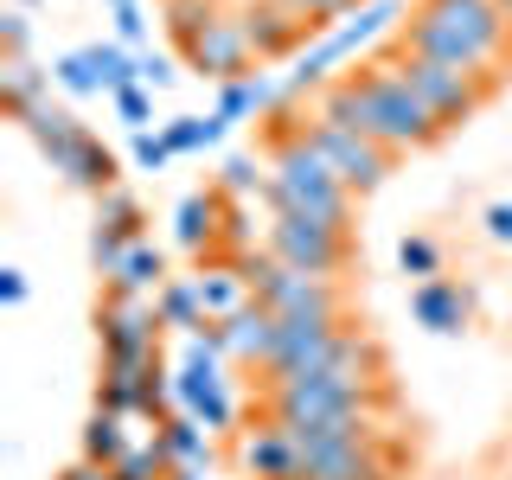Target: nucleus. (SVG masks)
<instances>
[{
  "label": "nucleus",
  "instance_id": "nucleus-1",
  "mask_svg": "<svg viewBox=\"0 0 512 480\" xmlns=\"http://www.w3.org/2000/svg\"><path fill=\"white\" fill-rule=\"evenodd\" d=\"M314 109H320L327 122L359 128L365 141H378V148H384V154H397V160L448 135L442 116L404 84V71H397V64L384 58V52H378L372 64H359V71L333 77V84L314 96Z\"/></svg>",
  "mask_w": 512,
  "mask_h": 480
},
{
  "label": "nucleus",
  "instance_id": "nucleus-2",
  "mask_svg": "<svg viewBox=\"0 0 512 480\" xmlns=\"http://www.w3.org/2000/svg\"><path fill=\"white\" fill-rule=\"evenodd\" d=\"M378 404H384V359L359 327L340 333V346H333V359L320 365V372L263 384V416L269 423H314V416L378 410Z\"/></svg>",
  "mask_w": 512,
  "mask_h": 480
},
{
  "label": "nucleus",
  "instance_id": "nucleus-3",
  "mask_svg": "<svg viewBox=\"0 0 512 480\" xmlns=\"http://www.w3.org/2000/svg\"><path fill=\"white\" fill-rule=\"evenodd\" d=\"M397 45L480 77H500V64L512 58V26L500 0H416L410 20L397 26Z\"/></svg>",
  "mask_w": 512,
  "mask_h": 480
},
{
  "label": "nucleus",
  "instance_id": "nucleus-4",
  "mask_svg": "<svg viewBox=\"0 0 512 480\" xmlns=\"http://www.w3.org/2000/svg\"><path fill=\"white\" fill-rule=\"evenodd\" d=\"M269 186H263V205L269 212H301V218H327V224H352V192L340 173L320 160V148L301 135L295 122V103H282L269 116Z\"/></svg>",
  "mask_w": 512,
  "mask_h": 480
},
{
  "label": "nucleus",
  "instance_id": "nucleus-5",
  "mask_svg": "<svg viewBox=\"0 0 512 480\" xmlns=\"http://www.w3.org/2000/svg\"><path fill=\"white\" fill-rule=\"evenodd\" d=\"M237 269H244L250 295L263 301L269 314H282V320H295V314H327V320H346V288H340V282L308 276V269H288L282 256H269V250L237 256Z\"/></svg>",
  "mask_w": 512,
  "mask_h": 480
},
{
  "label": "nucleus",
  "instance_id": "nucleus-6",
  "mask_svg": "<svg viewBox=\"0 0 512 480\" xmlns=\"http://www.w3.org/2000/svg\"><path fill=\"white\" fill-rule=\"evenodd\" d=\"M263 250L282 256L288 269L340 282L352 263V224H327V218H301V212H269L263 224Z\"/></svg>",
  "mask_w": 512,
  "mask_h": 480
},
{
  "label": "nucleus",
  "instance_id": "nucleus-7",
  "mask_svg": "<svg viewBox=\"0 0 512 480\" xmlns=\"http://www.w3.org/2000/svg\"><path fill=\"white\" fill-rule=\"evenodd\" d=\"M384 58H391L397 71H404V84L442 116V128H461V122H468L474 109L493 96V77L461 71V64H442V58H423V52H404V45H391Z\"/></svg>",
  "mask_w": 512,
  "mask_h": 480
},
{
  "label": "nucleus",
  "instance_id": "nucleus-8",
  "mask_svg": "<svg viewBox=\"0 0 512 480\" xmlns=\"http://www.w3.org/2000/svg\"><path fill=\"white\" fill-rule=\"evenodd\" d=\"M160 308L148 295H109L96 308V346H103V365L116 372H148L160 365Z\"/></svg>",
  "mask_w": 512,
  "mask_h": 480
},
{
  "label": "nucleus",
  "instance_id": "nucleus-9",
  "mask_svg": "<svg viewBox=\"0 0 512 480\" xmlns=\"http://www.w3.org/2000/svg\"><path fill=\"white\" fill-rule=\"evenodd\" d=\"M295 122H301V135L320 148V160H327L333 173L352 186V192H378L384 180H391V167H397V154H384L378 141H365L359 128H346V122H327L320 109L308 103H295Z\"/></svg>",
  "mask_w": 512,
  "mask_h": 480
},
{
  "label": "nucleus",
  "instance_id": "nucleus-10",
  "mask_svg": "<svg viewBox=\"0 0 512 480\" xmlns=\"http://www.w3.org/2000/svg\"><path fill=\"white\" fill-rule=\"evenodd\" d=\"M346 320H327V314H295L282 320L276 333V352H269L263 378H301V372H320V365L333 359V346H340Z\"/></svg>",
  "mask_w": 512,
  "mask_h": 480
},
{
  "label": "nucleus",
  "instance_id": "nucleus-11",
  "mask_svg": "<svg viewBox=\"0 0 512 480\" xmlns=\"http://www.w3.org/2000/svg\"><path fill=\"white\" fill-rule=\"evenodd\" d=\"M186 64H192L199 77H212V84H237V77H250L263 58H256L244 20H237V13H218V20L186 45Z\"/></svg>",
  "mask_w": 512,
  "mask_h": 480
},
{
  "label": "nucleus",
  "instance_id": "nucleus-12",
  "mask_svg": "<svg viewBox=\"0 0 512 480\" xmlns=\"http://www.w3.org/2000/svg\"><path fill=\"white\" fill-rule=\"evenodd\" d=\"M237 20H244L256 58H288V52H301L308 39H320V32L301 20V13H288L282 0H250V7H237Z\"/></svg>",
  "mask_w": 512,
  "mask_h": 480
},
{
  "label": "nucleus",
  "instance_id": "nucleus-13",
  "mask_svg": "<svg viewBox=\"0 0 512 480\" xmlns=\"http://www.w3.org/2000/svg\"><path fill=\"white\" fill-rule=\"evenodd\" d=\"M237 468H244L250 480H295L301 474V448H295V436H288L282 423H256V429H244V442H237Z\"/></svg>",
  "mask_w": 512,
  "mask_h": 480
},
{
  "label": "nucleus",
  "instance_id": "nucleus-14",
  "mask_svg": "<svg viewBox=\"0 0 512 480\" xmlns=\"http://www.w3.org/2000/svg\"><path fill=\"white\" fill-rule=\"evenodd\" d=\"M410 314H416V327H429V333H442V340H455V333L474 320V288H461L455 276L416 282V288H410Z\"/></svg>",
  "mask_w": 512,
  "mask_h": 480
},
{
  "label": "nucleus",
  "instance_id": "nucleus-15",
  "mask_svg": "<svg viewBox=\"0 0 512 480\" xmlns=\"http://www.w3.org/2000/svg\"><path fill=\"white\" fill-rule=\"evenodd\" d=\"M218 224H224V192H186V199L173 205V244L205 263V256L218 250Z\"/></svg>",
  "mask_w": 512,
  "mask_h": 480
},
{
  "label": "nucleus",
  "instance_id": "nucleus-16",
  "mask_svg": "<svg viewBox=\"0 0 512 480\" xmlns=\"http://www.w3.org/2000/svg\"><path fill=\"white\" fill-rule=\"evenodd\" d=\"M224 333H231V359H244L263 372L269 352H276V333H282V314H269L263 301H250V308H237L231 320H224Z\"/></svg>",
  "mask_w": 512,
  "mask_h": 480
},
{
  "label": "nucleus",
  "instance_id": "nucleus-17",
  "mask_svg": "<svg viewBox=\"0 0 512 480\" xmlns=\"http://www.w3.org/2000/svg\"><path fill=\"white\" fill-rule=\"evenodd\" d=\"M52 71H39L32 58H0V103H7V116L13 122H26L32 109H45L52 103Z\"/></svg>",
  "mask_w": 512,
  "mask_h": 480
},
{
  "label": "nucleus",
  "instance_id": "nucleus-18",
  "mask_svg": "<svg viewBox=\"0 0 512 480\" xmlns=\"http://www.w3.org/2000/svg\"><path fill=\"white\" fill-rule=\"evenodd\" d=\"M173 276H167V250L154 244V237H141V244H128V256L116 263V276H109L103 288L109 295H160Z\"/></svg>",
  "mask_w": 512,
  "mask_h": 480
},
{
  "label": "nucleus",
  "instance_id": "nucleus-19",
  "mask_svg": "<svg viewBox=\"0 0 512 480\" xmlns=\"http://www.w3.org/2000/svg\"><path fill=\"white\" fill-rule=\"evenodd\" d=\"M282 109V84L263 71L237 77V84H218V116L224 122H244V116H276Z\"/></svg>",
  "mask_w": 512,
  "mask_h": 480
},
{
  "label": "nucleus",
  "instance_id": "nucleus-20",
  "mask_svg": "<svg viewBox=\"0 0 512 480\" xmlns=\"http://www.w3.org/2000/svg\"><path fill=\"white\" fill-rule=\"evenodd\" d=\"M199 295H205V314H212V320H231L237 308H250V282H244V269H237V263H224V256H218V263H199Z\"/></svg>",
  "mask_w": 512,
  "mask_h": 480
},
{
  "label": "nucleus",
  "instance_id": "nucleus-21",
  "mask_svg": "<svg viewBox=\"0 0 512 480\" xmlns=\"http://www.w3.org/2000/svg\"><path fill=\"white\" fill-rule=\"evenodd\" d=\"M135 442H148V436H135V423H128V416L90 410V423H84V461H96V468H116Z\"/></svg>",
  "mask_w": 512,
  "mask_h": 480
},
{
  "label": "nucleus",
  "instance_id": "nucleus-22",
  "mask_svg": "<svg viewBox=\"0 0 512 480\" xmlns=\"http://www.w3.org/2000/svg\"><path fill=\"white\" fill-rule=\"evenodd\" d=\"M154 436H160V448L173 455V468H212V429H205L199 416L180 410V416H167Z\"/></svg>",
  "mask_w": 512,
  "mask_h": 480
},
{
  "label": "nucleus",
  "instance_id": "nucleus-23",
  "mask_svg": "<svg viewBox=\"0 0 512 480\" xmlns=\"http://www.w3.org/2000/svg\"><path fill=\"white\" fill-rule=\"evenodd\" d=\"M154 308H160V327H173V333H199L212 320L205 314V295H199V276H173L154 295Z\"/></svg>",
  "mask_w": 512,
  "mask_h": 480
},
{
  "label": "nucleus",
  "instance_id": "nucleus-24",
  "mask_svg": "<svg viewBox=\"0 0 512 480\" xmlns=\"http://www.w3.org/2000/svg\"><path fill=\"white\" fill-rule=\"evenodd\" d=\"M154 372V365H148ZM148 372H116V365H103V378H96V410L109 416H128V423H141V384H148Z\"/></svg>",
  "mask_w": 512,
  "mask_h": 480
},
{
  "label": "nucleus",
  "instance_id": "nucleus-25",
  "mask_svg": "<svg viewBox=\"0 0 512 480\" xmlns=\"http://www.w3.org/2000/svg\"><path fill=\"white\" fill-rule=\"evenodd\" d=\"M96 224H103V231H116V237H128V244H141V237H148V212H141V199L128 186L96 192Z\"/></svg>",
  "mask_w": 512,
  "mask_h": 480
},
{
  "label": "nucleus",
  "instance_id": "nucleus-26",
  "mask_svg": "<svg viewBox=\"0 0 512 480\" xmlns=\"http://www.w3.org/2000/svg\"><path fill=\"white\" fill-rule=\"evenodd\" d=\"M84 58L96 64L103 90H128V84H141V52H128L122 39H96V45H84Z\"/></svg>",
  "mask_w": 512,
  "mask_h": 480
},
{
  "label": "nucleus",
  "instance_id": "nucleus-27",
  "mask_svg": "<svg viewBox=\"0 0 512 480\" xmlns=\"http://www.w3.org/2000/svg\"><path fill=\"white\" fill-rule=\"evenodd\" d=\"M224 135H231V122H224L218 109H212V116H173V122H167L173 154H205V148H218Z\"/></svg>",
  "mask_w": 512,
  "mask_h": 480
},
{
  "label": "nucleus",
  "instance_id": "nucleus-28",
  "mask_svg": "<svg viewBox=\"0 0 512 480\" xmlns=\"http://www.w3.org/2000/svg\"><path fill=\"white\" fill-rule=\"evenodd\" d=\"M160 7H167V32L180 39V52H186V45L199 39V32L218 20V13H224L218 0H160Z\"/></svg>",
  "mask_w": 512,
  "mask_h": 480
},
{
  "label": "nucleus",
  "instance_id": "nucleus-29",
  "mask_svg": "<svg viewBox=\"0 0 512 480\" xmlns=\"http://www.w3.org/2000/svg\"><path fill=\"white\" fill-rule=\"evenodd\" d=\"M109 474H116V480H167V474H173V455L160 448V436H148V442L128 448V455H122Z\"/></svg>",
  "mask_w": 512,
  "mask_h": 480
},
{
  "label": "nucleus",
  "instance_id": "nucleus-30",
  "mask_svg": "<svg viewBox=\"0 0 512 480\" xmlns=\"http://www.w3.org/2000/svg\"><path fill=\"white\" fill-rule=\"evenodd\" d=\"M263 186H269V167H256V154H231L218 167V192H224V199H263Z\"/></svg>",
  "mask_w": 512,
  "mask_h": 480
},
{
  "label": "nucleus",
  "instance_id": "nucleus-31",
  "mask_svg": "<svg viewBox=\"0 0 512 480\" xmlns=\"http://www.w3.org/2000/svg\"><path fill=\"white\" fill-rule=\"evenodd\" d=\"M52 84L71 96V103H84V96L103 90V77H96V64L84 52H64V58H52Z\"/></svg>",
  "mask_w": 512,
  "mask_h": 480
},
{
  "label": "nucleus",
  "instance_id": "nucleus-32",
  "mask_svg": "<svg viewBox=\"0 0 512 480\" xmlns=\"http://www.w3.org/2000/svg\"><path fill=\"white\" fill-rule=\"evenodd\" d=\"M397 269L416 282H436L442 276V250H436V237H404L397 244Z\"/></svg>",
  "mask_w": 512,
  "mask_h": 480
},
{
  "label": "nucleus",
  "instance_id": "nucleus-33",
  "mask_svg": "<svg viewBox=\"0 0 512 480\" xmlns=\"http://www.w3.org/2000/svg\"><path fill=\"white\" fill-rule=\"evenodd\" d=\"M282 7H288V13H301V20H308L314 32H333V26L346 20V13H359L365 0H282Z\"/></svg>",
  "mask_w": 512,
  "mask_h": 480
},
{
  "label": "nucleus",
  "instance_id": "nucleus-34",
  "mask_svg": "<svg viewBox=\"0 0 512 480\" xmlns=\"http://www.w3.org/2000/svg\"><path fill=\"white\" fill-rule=\"evenodd\" d=\"M128 160H135L141 173H160L173 160V141H167V128H141L135 141H128Z\"/></svg>",
  "mask_w": 512,
  "mask_h": 480
},
{
  "label": "nucleus",
  "instance_id": "nucleus-35",
  "mask_svg": "<svg viewBox=\"0 0 512 480\" xmlns=\"http://www.w3.org/2000/svg\"><path fill=\"white\" fill-rule=\"evenodd\" d=\"M109 103H116V116H122L128 128H135V135H141V128H148V116H154V90H148V84L109 90Z\"/></svg>",
  "mask_w": 512,
  "mask_h": 480
},
{
  "label": "nucleus",
  "instance_id": "nucleus-36",
  "mask_svg": "<svg viewBox=\"0 0 512 480\" xmlns=\"http://www.w3.org/2000/svg\"><path fill=\"white\" fill-rule=\"evenodd\" d=\"M109 20H116V39L128 52H141V39H148V13H141V0H109Z\"/></svg>",
  "mask_w": 512,
  "mask_h": 480
},
{
  "label": "nucleus",
  "instance_id": "nucleus-37",
  "mask_svg": "<svg viewBox=\"0 0 512 480\" xmlns=\"http://www.w3.org/2000/svg\"><path fill=\"white\" fill-rule=\"evenodd\" d=\"M128 256V237H116V231H103V224H90V263H96V276H116V263Z\"/></svg>",
  "mask_w": 512,
  "mask_h": 480
},
{
  "label": "nucleus",
  "instance_id": "nucleus-38",
  "mask_svg": "<svg viewBox=\"0 0 512 480\" xmlns=\"http://www.w3.org/2000/svg\"><path fill=\"white\" fill-rule=\"evenodd\" d=\"M0 45H7V58H26V45H32V13L26 7H0Z\"/></svg>",
  "mask_w": 512,
  "mask_h": 480
},
{
  "label": "nucleus",
  "instance_id": "nucleus-39",
  "mask_svg": "<svg viewBox=\"0 0 512 480\" xmlns=\"http://www.w3.org/2000/svg\"><path fill=\"white\" fill-rule=\"evenodd\" d=\"M141 84H148L154 96L173 90V84H180V64H173L167 52H141Z\"/></svg>",
  "mask_w": 512,
  "mask_h": 480
},
{
  "label": "nucleus",
  "instance_id": "nucleus-40",
  "mask_svg": "<svg viewBox=\"0 0 512 480\" xmlns=\"http://www.w3.org/2000/svg\"><path fill=\"white\" fill-rule=\"evenodd\" d=\"M480 224H487V244H512V205L493 199L487 212H480Z\"/></svg>",
  "mask_w": 512,
  "mask_h": 480
},
{
  "label": "nucleus",
  "instance_id": "nucleus-41",
  "mask_svg": "<svg viewBox=\"0 0 512 480\" xmlns=\"http://www.w3.org/2000/svg\"><path fill=\"white\" fill-rule=\"evenodd\" d=\"M26 295H32V288H26V276H20V269H0V301H7V308H20Z\"/></svg>",
  "mask_w": 512,
  "mask_h": 480
},
{
  "label": "nucleus",
  "instance_id": "nucleus-42",
  "mask_svg": "<svg viewBox=\"0 0 512 480\" xmlns=\"http://www.w3.org/2000/svg\"><path fill=\"white\" fill-rule=\"evenodd\" d=\"M58 480H116V474H109V468H96V461H84V455H77V461H71V468H64Z\"/></svg>",
  "mask_w": 512,
  "mask_h": 480
},
{
  "label": "nucleus",
  "instance_id": "nucleus-43",
  "mask_svg": "<svg viewBox=\"0 0 512 480\" xmlns=\"http://www.w3.org/2000/svg\"><path fill=\"white\" fill-rule=\"evenodd\" d=\"M7 7H26V13H32V7H39V0H7Z\"/></svg>",
  "mask_w": 512,
  "mask_h": 480
},
{
  "label": "nucleus",
  "instance_id": "nucleus-44",
  "mask_svg": "<svg viewBox=\"0 0 512 480\" xmlns=\"http://www.w3.org/2000/svg\"><path fill=\"white\" fill-rule=\"evenodd\" d=\"M500 13H506V26H512V0H500Z\"/></svg>",
  "mask_w": 512,
  "mask_h": 480
},
{
  "label": "nucleus",
  "instance_id": "nucleus-45",
  "mask_svg": "<svg viewBox=\"0 0 512 480\" xmlns=\"http://www.w3.org/2000/svg\"><path fill=\"white\" fill-rule=\"evenodd\" d=\"M506 480H512V468H506Z\"/></svg>",
  "mask_w": 512,
  "mask_h": 480
}]
</instances>
